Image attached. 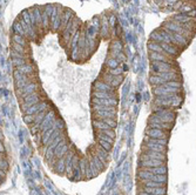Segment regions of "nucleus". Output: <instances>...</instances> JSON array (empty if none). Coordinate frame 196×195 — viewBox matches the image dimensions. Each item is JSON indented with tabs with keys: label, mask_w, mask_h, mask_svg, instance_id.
<instances>
[{
	"label": "nucleus",
	"mask_w": 196,
	"mask_h": 195,
	"mask_svg": "<svg viewBox=\"0 0 196 195\" xmlns=\"http://www.w3.org/2000/svg\"><path fill=\"white\" fill-rule=\"evenodd\" d=\"M151 72L169 73V72H180L176 64H168L162 61H151Z\"/></svg>",
	"instance_id": "f257e3e1"
},
{
	"label": "nucleus",
	"mask_w": 196,
	"mask_h": 195,
	"mask_svg": "<svg viewBox=\"0 0 196 195\" xmlns=\"http://www.w3.org/2000/svg\"><path fill=\"white\" fill-rule=\"evenodd\" d=\"M146 135L151 138V139H168L169 132L168 131H163V129H160V128L148 127L146 129Z\"/></svg>",
	"instance_id": "f03ea898"
},
{
	"label": "nucleus",
	"mask_w": 196,
	"mask_h": 195,
	"mask_svg": "<svg viewBox=\"0 0 196 195\" xmlns=\"http://www.w3.org/2000/svg\"><path fill=\"white\" fill-rule=\"evenodd\" d=\"M144 152L140 156V161L141 160H149V159H155V160H162L166 161V153H160V152H154L151 149H143Z\"/></svg>",
	"instance_id": "7ed1b4c3"
},
{
	"label": "nucleus",
	"mask_w": 196,
	"mask_h": 195,
	"mask_svg": "<svg viewBox=\"0 0 196 195\" xmlns=\"http://www.w3.org/2000/svg\"><path fill=\"white\" fill-rule=\"evenodd\" d=\"M166 161L162 160H155V159H149V160H141L140 161V167H160V166H166Z\"/></svg>",
	"instance_id": "20e7f679"
},
{
	"label": "nucleus",
	"mask_w": 196,
	"mask_h": 195,
	"mask_svg": "<svg viewBox=\"0 0 196 195\" xmlns=\"http://www.w3.org/2000/svg\"><path fill=\"white\" fill-rule=\"evenodd\" d=\"M143 190L146 193H149L153 195H166L167 189L166 187H159V188H153V187H143Z\"/></svg>",
	"instance_id": "39448f33"
},
{
	"label": "nucleus",
	"mask_w": 196,
	"mask_h": 195,
	"mask_svg": "<svg viewBox=\"0 0 196 195\" xmlns=\"http://www.w3.org/2000/svg\"><path fill=\"white\" fill-rule=\"evenodd\" d=\"M99 146H101V147L104 148V149H106L107 152H109L112 149V143H109V142H107V141H104V140H99Z\"/></svg>",
	"instance_id": "423d86ee"
}]
</instances>
